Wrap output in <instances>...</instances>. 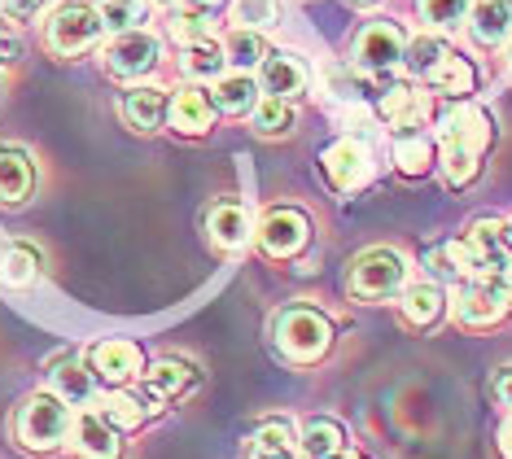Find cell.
Returning a JSON list of instances; mask_svg holds the SVG:
<instances>
[{
	"label": "cell",
	"mask_w": 512,
	"mask_h": 459,
	"mask_svg": "<svg viewBox=\"0 0 512 459\" xmlns=\"http://www.w3.org/2000/svg\"><path fill=\"white\" fill-rule=\"evenodd\" d=\"M276 346L289 363H316L333 346V320L316 306H289L276 315Z\"/></svg>",
	"instance_id": "6da1fadb"
},
{
	"label": "cell",
	"mask_w": 512,
	"mask_h": 459,
	"mask_svg": "<svg viewBox=\"0 0 512 459\" xmlns=\"http://www.w3.org/2000/svg\"><path fill=\"white\" fill-rule=\"evenodd\" d=\"M456 320L464 328H491L512 311V272H477L473 280H464L456 302H451Z\"/></svg>",
	"instance_id": "7a4b0ae2"
},
{
	"label": "cell",
	"mask_w": 512,
	"mask_h": 459,
	"mask_svg": "<svg viewBox=\"0 0 512 459\" xmlns=\"http://www.w3.org/2000/svg\"><path fill=\"white\" fill-rule=\"evenodd\" d=\"M403 285H407V258L399 250H386V245L364 250L346 272V293L355 302L394 298V293H403Z\"/></svg>",
	"instance_id": "3957f363"
},
{
	"label": "cell",
	"mask_w": 512,
	"mask_h": 459,
	"mask_svg": "<svg viewBox=\"0 0 512 459\" xmlns=\"http://www.w3.org/2000/svg\"><path fill=\"white\" fill-rule=\"evenodd\" d=\"M101 35H106L101 14L92 5H79V0L57 5L49 22H44V44H49V53H57V57H79V53L97 49Z\"/></svg>",
	"instance_id": "277c9868"
},
{
	"label": "cell",
	"mask_w": 512,
	"mask_h": 459,
	"mask_svg": "<svg viewBox=\"0 0 512 459\" xmlns=\"http://www.w3.org/2000/svg\"><path fill=\"white\" fill-rule=\"evenodd\" d=\"M18 442L27 446V451H57V446L66 442V433H71V407L62 403L53 390L49 394H31L27 403L18 407Z\"/></svg>",
	"instance_id": "5b68a950"
},
{
	"label": "cell",
	"mask_w": 512,
	"mask_h": 459,
	"mask_svg": "<svg viewBox=\"0 0 512 459\" xmlns=\"http://www.w3.org/2000/svg\"><path fill=\"white\" fill-rule=\"evenodd\" d=\"M158 57H162V40L149 35L145 27H136V31H119L106 49H101V66H106V75L132 84V79H145L149 70L158 66Z\"/></svg>",
	"instance_id": "8992f818"
},
{
	"label": "cell",
	"mask_w": 512,
	"mask_h": 459,
	"mask_svg": "<svg viewBox=\"0 0 512 459\" xmlns=\"http://www.w3.org/2000/svg\"><path fill=\"white\" fill-rule=\"evenodd\" d=\"M320 171H324V180H329V188H337V193H355V188H364L372 180V149H368V140L342 136V140H333V145H324Z\"/></svg>",
	"instance_id": "52a82bcc"
},
{
	"label": "cell",
	"mask_w": 512,
	"mask_h": 459,
	"mask_svg": "<svg viewBox=\"0 0 512 459\" xmlns=\"http://www.w3.org/2000/svg\"><path fill=\"white\" fill-rule=\"evenodd\" d=\"M254 241H259V250L272 254V258H294L298 250H307V241H311V219L294 206L263 210L259 228H254Z\"/></svg>",
	"instance_id": "ba28073f"
},
{
	"label": "cell",
	"mask_w": 512,
	"mask_h": 459,
	"mask_svg": "<svg viewBox=\"0 0 512 459\" xmlns=\"http://www.w3.org/2000/svg\"><path fill=\"white\" fill-rule=\"evenodd\" d=\"M403 31L390 27V22H364L355 35V66L364 75H386V70L403 66Z\"/></svg>",
	"instance_id": "9c48e42d"
},
{
	"label": "cell",
	"mask_w": 512,
	"mask_h": 459,
	"mask_svg": "<svg viewBox=\"0 0 512 459\" xmlns=\"http://www.w3.org/2000/svg\"><path fill=\"white\" fill-rule=\"evenodd\" d=\"M456 245H460L464 263H469V276H477V272H504L508 258H512L508 245H504V223H499V219H473Z\"/></svg>",
	"instance_id": "30bf717a"
},
{
	"label": "cell",
	"mask_w": 512,
	"mask_h": 459,
	"mask_svg": "<svg viewBox=\"0 0 512 459\" xmlns=\"http://www.w3.org/2000/svg\"><path fill=\"white\" fill-rule=\"evenodd\" d=\"M88 368H92L97 381H106V385H114V390H123L127 381H136V376L145 372V355H141V346H136V341L110 337V341H101V346L88 350Z\"/></svg>",
	"instance_id": "8fae6325"
},
{
	"label": "cell",
	"mask_w": 512,
	"mask_h": 459,
	"mask_svg": "<svg viewBox=\"0 0 512 459\" xmlns=\"http://www.w3.org/2000/svg\"><path fill=\"white\" fill-rule=\"evenodd\" d=\"M495 140V123L482 105H460L447 123H442V149H460V153H473L482 158Z\"/></svg>",
	"instance_id": "7c38bea8"
},
{
	"label": "cell",
	"mask_w": 512,
	"mask_h": 459,
	"mask_svg": "<svg viewBox=\"0 0 512 459\" xmlns=\"http://www.w3.org/2000/svg\"><path fill=\"white\" fill-rule=\"evenodd\" d=\"M311 88V70L298 53H267L259 62V92L267 97H281V101H298L302 92Z\"/></svg>",
	"instance_id": "4fadbf2b"
},
{
	"label": "cell",
	"mask_w": 512,
	"mask_h": 459,
	"mask_svg": "<svg viewBox=\"0 0 512 459\" xmlns=\"http://www.w3.org/2000/svg\"><path fill=\"white\" fill-rule=\"evenodd\" d=\"M66 442H71V451L79 459H119V429L110 425L101 411H79L71 416V433H66Z\"/></svg>",
	"instance_id": "5bb4252c"
},
{
	"label": "cell",
	"mask_w": 512,
	"mask_h": 459,
	"mask_svg": "<svg viewBox=\"0 0 512 459\" xmlns=\"http://www.w3.org/2000/svg\"><path fill=\"white\" fill-rule=\"evenodd\" d=\"M215 101H211V92H206L202 84H189V88H180L176 97L167 101V127L176 136H206L215 127Z\"/></svg>",
	"instance_id": "9a60e30c"
},
{
	"label": "cell",
	"mask_w": 512,
	"mask_h": 459,
	"mask_svg": "<svg viewBox=\"0 0 512 459\" xmlns=\"http://www.w3.org/2000/svg\"><path fill=\"white\" fill-rule=\"evenodd\" d=\"M464 22H469V35L482 49H499L512 40V0H477V5H469Z\"/></svg>",
	"instance_id": "2e32d148"
},
{
	"label": "cell",
	"mask_w": 512,
	"mask_h": 459,
	"mask_svg": "<svg viewBox=\"0 0 512 459\" xmlns=\"http://www.w3.org/2000/svg\"><path fill=\"white\" fill-rule=\"evenodd\" d=\"M36 188V162L27 149L18 145H0V202L5 206H22Z\"/></svg>",
	"instance_id": "e0dca14e"
},
{
	"label": "cell",
	"mask_w": 512,
	"mask_h": 459,
	"mask_svg": "<svg viewBox=\"0 0 512 459\" xmlns=\"http://www.w3.org/2000/svg\"><path fill=\"white\" fill-rule=\"evenodd\" d=\"M119 114L127 119V127H136V132H158L162 119H167V92L154 88V84L127 88L123 101H119Z\"/></svg>",
	"instance_id": "ac0fdd59"
},
{
	"label": "cell",
	"mask_w": 512,
	"mask_h": 459,
	"mask_svg": "<svg viewBox=\"0 0 512 459\" xmlns=\"http://www.w3.org/2000/svg\"><path fill=\"white\" fill-rule=\"evenodd\" d=\"M206 232H211V241L219 245V250H241V245L254 237L246 206H237V202L211 206V215H206Z\"/></svg>",
	"instance_id": "d6986e66"
},
{
	"label": "cell",
	"mask_w": 512,
	"mask_h": 459,
	"mask_svg": "<svg viewBox=\"0 0 512 459\" xmlns=\"http://www.w3.org/2000/svg\"><path fill=\"white\" fill-rule=\"evenodd\" d=\"M211 101H215V110L232 114V119H241V114H250L254 105H259V79L246 75V70L219 75L215 88H211Z\"/></svg>",
	"instance_id": "ffe728a7"
},
{
	"label": "cell",
	"mask_w": 512,
	"mask_h": 459,
	"mask_svg": "<svg viewBox=\"0 0 512 459\" xmlns=\"http://www.w3.org/2000/svg\"><path fill=\"white\" fill-rule=\"evenodd\" d=\"M193 368L184 359H158L154 368H145L141 372V381H145V398L149 403H167V398H176L184 394L193 385Z\"/></svg>",
	"instance_id": "44dd1931"
},
{
	"label": "cell",
	"mask_w": 512,
	"mask_h": 459,
	"mask_svg": "<svg viewBox=\"0 0 512 459\" xmlns=\"http://www.w3.org/2000/svg\"><path fill=\"white\" fill-rule=\"evenodd\" d=\"M403 302V320L412 328H434L442 315H447V293H442V285H407L399 293Z\"/></svg>",
	"instance_id": "7402d4cb"
},
{
	"label": "cell",
	"mask_w": 512,
	"mask_h": 459,
	"mask_svg": "<svg viewBox=\"0 0 512 459\" xmlns=\"http://www.w3.org/2000/svg\"><path fill=\"white\" fill-rule=\"evenodd\" d=\"M40 250L27 241H9L5 250H0V285L9 289H31L40 280Z\"/></svg>",
	"instance_id": "603a6c76"
},
{
	"label": "cell",
	"mask_w": 512,
	"mask_h": 459,
	"mask_svg": "<svg viewBox=\"0 0 512 459\" xmlns=\"http://www.w3.org/2000/svg\"><path fill=\"white\" fill-rule=\"evenodd\" d=\"M425 92L421 88H390L386 97L377 101V114H381V123H390V127H399V132H407V127H421L425 119Z\"/></svg>",
	"instance_id": "cb8c5ba5"
},
{
	"label": "cell",
	"mask_w": 512,
	"mask_h": 459,
	"mask_svg": "<svg viewBox=\"0 0 512 459\" xmlns=\"http://www.w3.org/2000/svg\"><path fill=\"white\" fill-rule=\"evenodd\" d=\"M298 442H302V455H307V459H337V455H346V429L337 425V420H329V416L307 420L302 433H298Z\"/></svg>",
	"instance_id": "d4e9b609"
},
{
	"label": "cell",
	"mask_w": 512,
	"mask_h": 459,
	"mask_svg": "<svg viewBox=\"0 0 512 459\" xmlns=\"http://www.w3.org/2000/svg\"><path fill=\"white\" fill-rule=\"evenodd\" d=\"M447 40H442L438 31H421V35H412L407 40V49H403V66H407V75H416L425 84L429 75L442 66V57H447Z\"/></svg>",
	"instance_id": "484cf974"
},
{
	"label": "cell",
	"mask_w": 512,
	"mask_h": 459,
	"mask_svg": "<svg viewBox=\"0 0 512 459\" xmlns=\"http://www.w3.org/2000/svg\"><path fill=\"white\" fill-rule=\"evenodd\" d=\"M53 394L62 398L66 407H71V403H88V398L97 394V376H92L88 363L62 359V363L53 368Z\"/></svg>",
	"instance_id": "4316f807"
},
{
	"label": "cell",
	"mask_w": 512,
	"mask_h": 459,
	"mask_svg": "<svg viewBox=\"0 0 512 459\" xmlns=\"http://www.w3.org/2000/svg\"><path fill=\"white\" fill-rule=\"evenodd\" d=\"M97 411H101V416H106L119 433H127V429H141L158 407L149 403V398H132V394H123V390H110L106 398H101V407H97Z\"/></svg>",
	"instance_id": "83f0119b"
},
{
	"label": "cell",
	"mask_w": 512,
	"mask_h": 459,
	"mask_svg": "<svg viewBox=\"0 0 512 459\" xmlns=\"http://www.w3.org/2000/svg\"><path fill=\"white\" fill-rule=\"evenodd\" d=\"M425 84L434 92H442V97H469V92L477 88V70H473L469 57L447 53V57H442V66L425 79Z\"/></svg>",
	"instance_id": "f1b7e54d"
},
{
	"label": "cell",
	"mask_w": 512,
	"mask_h": 459,
	"mask_svg": "<svg viewBox=\"0 0 512 459\" xmlns=\"http://www.w3.org/2000/svg\"><path fill=\"white\" fill-rule=\"evenodd\" d=\"M434 162H438V149L429 136H416V132L399 136V145H394V167H399V175L421 180V175L434 171Z\"/></svg>",
	"instance_id": "f546056e"
},
{
	"label": "cell",
	"mask_w": 512,
	"mask_h": 459,
	"mask_svg": "<svg viewBox=\"0 0 512 459\" xmlns=\"http://www.w3.org/2000/svg\"><path fill=\"white\" fill-rule=\"evenodd\" d=\"M250 123L263 140H281L294 132V101H281V97H263L259 105L250 110Z\"/></svg>",
	"instance_id": "4dcf8cb0"
},
{
	"label": "cell",
	"mask_w": 512,
	"mask_h": 459,
	"mask_svg": "<svg viewBox=\"0 0 512 459\" xmlns=\"http://www.w3.org/2000/svg\"><path fill=\"white\" fill-rule=\"evenodd\" d=\"M180 66H184V75H189V79H197V84H206V79H219V75H224V66H228L224 44L197 40V44H189V49H184Z\"/></svg>",
	"instance_id": "1f68e13d"
},
{
	"label": "cell",
	"mask_w": 512,
	"mask_h": 459,
	"mask_svg": "<svg viewBox=\"0 0 512 459\" xmlns=\"http://www.w3.org/2000/svg\"><path fill=\"white\" fill-rule=\"evenodd\" d=\"M224 57H228V66L232 70H259V62L267 57V40H263V31H246V27H232L228 35V44H224Z\"/></svg>",
	"instance_id": "d6a6232c"
},
{
	"label": "cell",
	"mask_w": 512,
	"mask_h": 459,
	"mask_svg": "<svg viewBox=\"0 0 512 459\" xmlns=\"http://www.w3.org/2000/svg\"><path fill=\"white\" fill-rule=\"evenodd\" d=\"M246 459H298V442H294V433H289V425H281V420L263 425L250 438Z\"/></svg>",
	"instance_id": "836d02e7"
},
{
	"label": "cell",
	"mask_w": 512,
	"mask_h": 459,
	"mask_svg": "<svg viewBox=\"0 0 512 459\" xmlns=\"http://www.w3.org/2000/svg\"><path fill=\"white\" fill-rule=\"evenodd\" d=\"M206 31H211V9H197V5H184V9H176L171 14V22H167V35L176 44H197V40H206Z\"/></svg>",
	"instance_id": "e575fe53"
},
{
	"label": "cell",
	"mask_w": 512,
	"mask_h": 459,
	"mask_svg": "<svg viewBox=\"0 0 512 459\" xmlns=\"http://www.w3.org/2000/svg\"><path fill=\"white\" fill-rule=\"evenodd\" d=\"M469 14V0H416V18L425 22V31H451Z\"/></svg>",
	"instance_id": "d590c367"
},
{
	"label": "cell",
	"mask_w": 512,
	"mask_h": 459,
	"mask_svg": "<svg viewBox=\"0 0 512 459\" xmlns=\"http://www.w3.org/2000/svg\"><path fill=\"white\" fill-rule=\"evenodd\" d=\"M232 22L246 31H272L281 22V0H232Z\"/></svg>",
	"instance_id": "8d00e7d4"
},
{
	"label": "cell",
	"mask_w": 512,
	"mask_h": 459,
	"mask_svg": "<svg viewBox=\"0 0 512 459\" xmlns=\"http://www.w3.org/2000/svg\"><path fill=\"white\" fill-rule=\"evenodd\" d=\"M101 22H106V31H136L149 14V0H101Z\"/></svg>",
	"instance_id": "74e56055"
},
{
	"label": "cell",
	"mask_w": 512,
	"mask_h": 459,
	"mask_svg": "<svg viewBox=\"0 0 512 459\" xmlns=\"http://www.w3.org/2000/svg\"><path fill=\"white\" fill-rule=\"evenodd\" d=\"M425 267H429V276L442 280V285H451V280H464L469 276V263H464V254H460V245L451 241V245H438V250H429L425 254Z\"/></svg>",
	"instance_id": "f35d334b"
},
{
	"label": "cell",
	"mask_w": 512,
	"mask_h": 459,
	"mask_svg": "<svg viewBox=\"0 0 512 459\" xmlns=\"http://www.w3.org/2000/svg\"><path fill=\"white\" fill-rule=\"evenodd\" d=\"M44 5H49V0H0V14L9 22H31Z\"/></svg>",
	"instance_id": "ab89813d"
},
{
	"label": "cell",
	"mask_w": 512,
	"mask_h": 459,
	"mask_svg": "<svg viewBox=\"0 0 512 459\" xmlns=\"http://www.w3.org/2000/svg\"><path fill=\"white\" fill-rule=\"evenodd\" d=\"M491 394L499 398V407H508V411H512V368H499V372H495Z\"/></svg>",
	"instance_id": "60d3db41"
},
{
	"label": "cell",
	"mask_w": 512,
	"mask_h": 459,
	"mask_svg": "<svg viewBox=\"0 0 512 459\" xmlns=\"http://www.w3.org/2000/svg\"><path fill=\"white\" fill-rule=\"evenodd\" d=\"M18 57H22V44L14 35H0V62H18Z\"/></svg>",
	"instance_id": "b9f144b4"
},
{
	"label": "cell",
	"mask_w": 512,
	"mask_h": 459,
	"mask_svg": "<svg viewBox=\"0 0 512 459\" xmlns=\"http://www.w3.org/2000/svg\"><path fill=\"white\" fill-rule=\"evenodd\" d=\"M499 451H504V459H512V416L504 420V429H499Z\"/></svg>",
	"instance_id": "7bdbcfd3"
},
{
	"label": "cell",
	"mask_w": 512,
	"mask_h": 459,
	"mask_svg": "<svg viewBox=\"0 0 512 459\" xmlns=\"http://www.w3.org/2000/svg\"><path fill=\"white\" fill-rule=\"evenodd\" d=\"M189 5H197V9H211V14H215V9L224 5V0H189Z\"/></svg>",
	"instance_id": "ee69618b"
},
{
	"label": "cell",
	"mask_w": 512,
	"mask_h": 459,
	"mask_svg": "<svg viewBox=\"0 0 512 459\" xmlns=\"http://www.w3.org/2000/svg\"><path fill=\"white\" fill-rule=\"evenodd\" d=\"M504 245H508V254H512V219H504Z\"/></svg>",
	"instance_id": "f6af8a7d"
},
{
	"label": "cell",
	"mask_w": 512,
	"mask_h": 459,
	"mask_svg": "<svg viewBox=\"0 0 512 459\" xmlns=\"http://www.w3.org/2000/svg\"><path fill=\"white\" fill-rule=\"evenodd\" d=\"M355 5H381V0H355Z\"/></svg>",
	"instance_id": "bcb514c9"
},
{
	"label": "cell",
	"mask_w": 512,
	"mask_h": 459,
	"mask_svg": "<svg viewBox=\"0 0 512 459\" xmlns=\"http://www.w3.org/2000/svg\"><path fill=\"white\" fill-rule=\"evenodd\" d=\"M337 459H364V455H337Z\"/></svg>",
	"instance_id": "7dc6e473"
},
{
	"label": "cell",
	"mask_w": 512,
	"mask_h": 459,
	"mask_svg": "<svg viewBox=\"0 0 512 459\" xmlns=\"http://www.w3.org/2000/svg\"><path fill=\"white\" fill-rule=\"evenodd\" d=\"M158 5H176V0H158Z\"/></svg>",
	"instance_id": "c3c4849f"
}]
</instances>
